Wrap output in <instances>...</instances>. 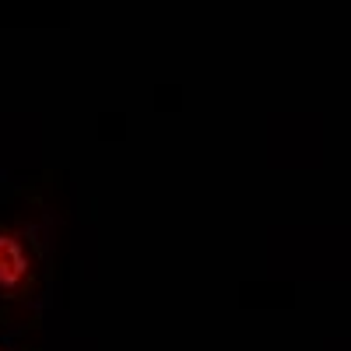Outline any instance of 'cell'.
<instances>
[{
    "label": "cell",
    "mask_w": 351,
    "mask_h": 351,
    "mask_svg": "<svg viewBox=\"0 0 351 351\" xmlns=\"http://www.w3.org/2000/svg\"><path fill=\"white\" fill-rule=\"evenodd\" d=\"M36 274V256L25 246V239L18 232H0V291L8 295H21L32 285Z\"/></svg>",
    "instance_id": "1"
},
{
    "label": "cell",
    "mask_w": 351,
    "mask_h": 351,
    "mask_svg": "<svg viewBox=\"0 0 351 351\" xmlns=\"http://www.w3.org/2000/svg\"><path fill=\"white\" fill-rule=\"evenodd\" d=\"M0 351H8V348H0Z\"/></svg>",
    "instance_id": "2"
}]
</instances>
